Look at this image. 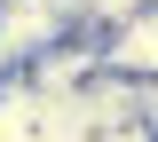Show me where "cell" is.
<instances>
[{
  "mask_svg": "<svg viewBox=\"0 0 158 142\" xmlns=\"http://www.w3.org/2000/svg\"><path fill=\"white\" fill-rule=\"evenodd\" d=\"M71 32L79 24L63 16V8H48V0H0V63H8L16 79L48 55V47H63Z\"/></svg>",
  "mask_w": 158,
  "mask_h": 142,
  "instance_id": "6da1fadb",
  "label": "cell"
},
{
  "mask_svg": "<svg viewBox=\"0 0 158 142\" xmlns=\"http://www.w3.org/2000/svg\"><path fill=\"white\" fill-rule=\"evenodd\" d=\"M63 111L79 119V134H87V142H103V134H127V126H142V87H135V79H118V71H95V79L79 87Z\"/></svg>",
  "mask_w": 158,
  "mask_h": 142,
  "instance_id": "7a4b0ae2",
  "label": "cell"
},
{
  "mask_svg": "<svg viewBox=\"0 0 158 142\" xmlns=\"http://www.w3.org/2000/svg\"><path fill=\"white\" fill-rule=\"evenodd\" d=\"M103 71H118V79H135V87L158 79V8L127 16L111 40H103Z\"/></svg>",
  "mask_w": 158,
  "mask_h": 142,
  "instance_id": "3957f363",
  "label": "cell"
},
{
  "mask_svg": "<svg viewBox=\"0 0 158 142\" xmlns=\"http://www.w3.org/2000/svg\"><path fill=\"white\" fill-rule=\"evenodd\" d=\"M40 119H48V103H40L24 79L0 87V142H40Z\"/></svg>",
  "mask_w": 158,
  "mask_h": 142,
  "instance_id": "277c9868",
  "label": "cell"
},
{
  "mask_svg": "<svg viewBox=\"0 0 158 142\" xmlns=\"http://www.w3.org/2000/svg\"><path fill=\"white\" fill-rule=\"evenodd\" d=\"M142 126H150V134H158V79L142 87Z\"/></svg>",
  "mask_w": 158,
  "mask_h": 142,
  "instance_id": "5b68a950",
  "label": "cell"
}]
</instances>
